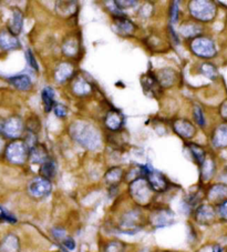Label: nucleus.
Returning a JSON list of instances; mask_svg holds the SVG:
<instances>
[{
	"label": "nucleus",
	"mask_w": 227,
	"mask_h": 252,
	"mask_svg": "<svg viewBox=\"0 0 227 252\" xmlns=\"http://www.w3.org/2000/svg\"><path fill=\"white\" fill-rule=\"evenodd\" d=\"M70 133L77 143H79L85 148L95 150V149L100 147V133L92 125L83 123V121H77L70 127Z\"/></svg>",
	"instance_id": "1"
},
{
	"label": "nucleus",
	"mask_w": 227,
	"mask_h": 252,
	"mask_svg": "<svg viewBox=\"0 0 227 252\" xmlns=\"http://www.w3.org/2000/svg\"><path fill=\"white\" fill-rule=\"evenodd\" d=\"M191 15L201 21H210L216 15V6L212 1H192L190 5Z\"/></svg>",
	"instance_id": "2"
},
{
	"label": "nucleus",
	"mask_w": 227,
	"mask_h": 252,
	"mask_svg": "<svg viewBox=\"0 0 227 252\" xmlns=\"http://www.w3.org/2000/svg\"><path fill=\"white\" fill-rule=\"evenodd\" d=\"M191 49L195 54L202 58H212L216 54V48L210 38L197 37L191 43Z\"/></svg>",
	"instance_id": "3"
},
{
	"label": "nucleus",
	"mask_w": 227,
	"mask_h": 252,
	"mask_svg": "<svg viewBox=\"0 0 227 252\" xmlns=\"http://www.w3.org/2000/svg\"><path fill=\"white\" fill-rule=\"evenodd\" d=\"M7 159L14 163H22L28 157L27 144L20 140H16L8 145L6 150Z\"/></svg>",
	"instance_id": "4"
},
{
	"label": "nucleus",
	"mask_w": 227,
	"mask_h": 252,
	"mask_svg": "<svg viewBox=\"0 0 227 252\" xmlns=\"http://www.w3.org/2000/svg\"><path fill=\"white\" fill-rule=\"evenodd\" d=\"M131 196L140 204H146L151 198V187L144 179L131 183Z\"/></svg>",
	"instance_id": "5"
},
{
	"label": "nucleus",
	"mask_w": 227,
	"mask_h": 252,
	"mask_svg": "<svg viewBox=\"0 0 227 252\" xmlns=\"http://www.w3.org/2000/svg\"><path fill=\"white\" fill-rule=\"evenodd\" d=\"M23 125L20 118L13 117L0 123V131L10 138H17L22 133Z\"/></svg>",
	"instance_id": "6"
},
{
	"label": "nucleus",
	"mask_w": 227,
	"mask_h": 252,
	"mask_svg": "<svg viewBox=\"0 0 227 252\" xmlns=\"http://www.w3.org/2000/svg\"><path fill=\"white\" fill-rule=\"evenodd\" d=\"M51 189L52 187L50 181L42 178V177L33 179L29 184L30 195L36 197V198H42V197L48 196L51 192Z\"/></svg>",
	"instance_id": "7"
},
{
	"label": "nucleus",
	"mask_w": 227,
	"mask_h": 252,
	"mask_svg": "<svg viewBox=\"0 0 227 252\" xmlns=\"http://www.w3.org/2000/svg\"><path fill=\"white\" fill-rule=\"evenodd\" d=\"M146 176H147L148 183H150V187L153 189L154 191L162 192L164 190H166L167 180L164 178V176L161 175V173L152 169Z\"/></svg>",
	"instance_id": "8"
},
{
	"label": "nucleus",
	"mask_w": 227,
	"mask_h": 252,
	"mask_svg": "<svg viewBox=\"0 0 227 252\" xmlns=\"http://www.w3.org/2000/svg\"><path fill=\"white\" fill-rule=\"evenodd\" d=\"M151 222L154 227H165L173 222V212L170 210H158L152 214Z\"/></svg>",
	"instance_id": "9"
},
{
	"label": "nucleus",
	"mask_w": 227,
	"mask_h": 252,
	"mask_svg": "<svg viewBox=\"0 0 227 252\" xmlns=\"http://www.w3.org/2000/svg\"><path fill=\"white\" fill-rule=\"evenodd\" d=\"M173 128L178 135L186 138V139H190L195 135V127L187 120H176L173 125Z\"/></svg>",
	"instance_id": "10"
},
{
	"label": "nucleus",
	"mask_w": 227,
	"mask_h": 252,
	"mask_svg": "<svg viewBox=\"0 0 227 252\" xmlns=\"http://www.w3.org/2000/svg\"><path fill=\"white\" fill-rule=\"evenodd\" d=\"M215 216V210L212 206H209V204H204V206H201L195 212V218H196V221L199 223H209L212 221Z\"/></svg>",
	"instance_id": "11"
},
{
	"label": "nucleus",
	"mask_w": 227,
	"mask_h": 252,
	"mask_svg": "<svg viewBox=\"0 0 227 252\" xmlns=\"http://www.w3.org/2000/svg\"><path fill=\"white\" fill-rule=\"evenodd\" d=\"M29 158L34 163H45L48 160V152L42 144H36L29 150Z\"/></svg>",
	"instance_id": "12"
},
{
	"label": "nucleus",
	"mask_w": 227,
	"mask_h": 252,
	"mask_svg": "<svg viewBox=\"0 0 227 252\" xmlns=\"http://www.w3.org/2000/svg\"><path fill=\"white\" fill-rule=\"evenodd\" d=\"M139 220H140V216L135 211L128 212V214L123 216V220H122L123 229L125 231L129 230L130 234L133 231L139 230Z\"/></svg>",
	"instance_id": "13"
},
{
	"label": "nucleus",
	"mask_w": 227,
	"mask_h": 252,
	"mask_svg": "<svg viewBox=\"0 0 227 252\" xmlns=\"http://www.w3.org/2000/svg\"><path fill=\"white\" fill-rule=\"evenodd\" d=\"M0 47L5 50L15 49L19 47V40L10 31H1L0 33Z\"/></svg>",
	"instance_id": "14"
},
{
	"label": "nucleus",
	"mask_w": 227,
	"mask_h": 252,
	"mask_svg": "<svg viewBox=\"0 0 227 252\" xmlns=\"http://www.w3.org/2000/svg\"><path fill=\"white\" fill-rule=\"evenodd\" d=\"M19 239L15 234H8L0 243V252H19Z\"/></svg>",
	"instance_id": "15"
},
{
	"label": "nucleus",
	"mask_w": 227,
	"mask_h": 252,
	"mask_svg": "<svg viewBox=\"0 0 227 252\" xmlns=\"http://www.w3.org/2000/svg\"><path fill=\"white\" fill-rule=\"evenodd\" d=\"M213 144L217 148H224L227 145V124H223L215 130L213 135Z\"/></svg>",
	"instance_id": "16"
},
{
	"label": "nucleus",
	"mask_w": 227,
	"mask_h": 252,
	"mask_svg": "<svg viewBox=\"0 0 227 252\" xmlns=\"http://www.w3.org/2000/svg\"><path fill=\"white\" fill-rule=\"evenodd\" d=\"M105 125L109 129L114 131V130L120 129L121 126L123 125V117L120 112L116 111L108 112L107 117H105Z\"/></svg>",
	"instance_id": "17"
},
{
	"label": "nucleus",
	"mask_w": 227,
	"mask_h": 252,
	"mask_svg": "<svg viewBox=\"0 0 227 252\" xmlns=\"http://www.w3.org/2000/svg\"><path fill=\"white\" fill-rule=\"evenodd\" d=\"M22 22H23L22 13L19 9H15L13 19H11L10 26H9L10 33L15 35V36L19 35V33H20L22 29Z\"/></svg>",
	"instance_id": "18"
},
{
	"label": "nucleus",
	"mask_w": 227,
	"mask_h": 252,
	"mask_svg": "<svg viewBox=\"0 0 227 252\" xmlns=\"http://www.w3.org/2000/svg\"><path fill=\"white\" fill-rule=\"evenodd\" d=\"M73 67L72 65L66 64V62H64L60 66L58 67L56 70V79L59 82H64L65 80H68L70 77L73 74Z\"/></svg>",
	"instance_id": "19"
},
{
	"label": "nucleus",
	"mask_w": 227,
	"mask_h": 252,
	"mask_svg": "<svg viewBox=\"0 0 227 252\" xmlns=\"http://www.w3.org/2000/svg\"><path fill=\"white\" fill-rule=\"evenodd\" d=\"M175 77H176V73L173 72L172 69H164L161 70V72H159L158 74V79L159 84L163 86V87H170L174 84L175 81Z\"/></svg>",
	"instance_id": "20"
},
{
	"label": "nucleus",
	"mask_w": 227,
	"mask_h": 252,
	"mask_svg": "<svg viewBox=\"0 0 227 252\" xmlns=\"http://www.w3.org/2000/svg\"><path fill=\"white\" fill-rule=\"evenodd\" d=\"M10 84L19 90H29L31 87V80L28 76L26 74H20V76H16L9 78Z\"/></svg>",
	"instance_id": "21"
},
{
	"label": "nucleus",
	"mask_w": 227,
	"mask_h": 252,
	"mask_svg": "<svg viewBox=\"0 0 227 252\" xmlns=\"http://www.w3.org/2000/svg\"><path fill=\"white\" fill-rule=\"evenodd\" d=\"M227 197V186L225 184H216L210 191V200L211 201L218 202Z\"/></svg>",
	"instance_id": "22"
},
{
	"label": "nucleus",
	"mask_w": 227,
	"mask_h": 252,
	"mask_svg": "<svg viewBox=\"0 0 227 252\" xmlns=\"http://www.w3.org/2000/svg\"><path fill=\"white\" fill-rule=\"evenodd\" d=\"M141 81H142L143 88L146 90V89L150 90L151 93L159 92V89H160V87H161V85L159 84L158 79H156L155 77L152 76V74H147V76L142 77Z\"/></svg>",
	"instance_id": "23"
},
{
	"label": "nucleus",
	"mask_w": 227,
	"mask_h": 252,
	"mask_svg": "<svg viewBox=\"0 0 227 252\" xmlns=\"http://www.w3.org/2000/svg\"><path fill=\"white\" fill-rule=\"evenodd\" d=\"M42 101H44V106L47 112H49L54 107V92L49 87H47V88L42 90Z\"/></svg>",
	"instance_id": "24"
},
{
	"label": "nucleus",
	"mask_w": 227,
	"mask_h": 252,
	"mask_svg": "<svg viewBox=\"0 0 227 252\" xmlns=\"http://www.w3.org/2000/svg\"><path fill=\"white\" fill-rule=\"evenodd\" d=\"M115 25L121 34H131L134 30V25L127 18L120 17L115 18Z\"/></svg>",
	"instance_id": "25"
},
{
	"label": "nucleus",
	"mask_w": 227,
	"mask_h": 252,
	"mask_svg": "<svg viewBox=\"0 0 227 252\" xmlns=\"http://www.w3.org/2000/svg\"><path fill=\"white\" fill-rule=\"evenodd\" d=\"M56 163L51 160H47L45 163H42V167L40 168V173L41 177L45 179H50L52 178L56 173Z\"/></svg>",
	"instance_id": "26"
},
{
	"label": "nucleus",
	"mask_w": 227,
	"mask_h": 252,
	"mask_svg": "<svg viewBox=\"0 0 227 252\" xmlns=\"http://www.w3.org/2000/svg\"><path fill=\"white\" fill-rule=\"evenodd\" d=\"M73 90H74V92H76L77 94H79V96H83V94H87L90 92L91 87H90V85L87 81H84L83 79H79L76 82V84H74Z\"/></svg>",
	"instance_id": "27"
},
{
	"label": "nucleus",
	"mask_w": 227,
	"mask_h": 252,
	"mask_svg": "<svg viewBox=\"0 0 227 252\" xmlns=\"http://www.w3.org/2000/svg\"><path fill=\"white\" fill-rule=\"evenodd\" d=\"M190 149L192 153H193L195 160L198 164H203L205 161V152L203 150V148L198 147L196 144H190Z\"/></svg>",
	"instance_id": "28"
},
{
	"label": "nucleus",
	"mask_w": 227,
	"mask_h": 252,
	"mask_svg": "<svg viewBox=\"0 0 227 252\" xmlns=\"http://www.w3.org/2000/svg\"><path fill=\"white\" fill-rule=\"evenodd\" d=\"M181 33L186 37H191V36H195L201 33V28L197 25H193V23H187L185 26L181 27Z\"/></svg>",
	"instance_id": "29"
},
{
	"label": "nucleus",
	"mask_w": 227,
	"mask_h": 252,
	"mask_svg": "<svg viewBox=\"0 0 227 252\" xmlns=\"http://www.w3.org/2000/svg\"><path fill=\"white\" fill-rule=\"evenodd\" d=\"M203 169H202V173H203V177H204L205 179H210L211 177L213 176L214 173V162L212 160H205L204 163L202 164Z\"/></svg>",
	"instance_id": "30"
},
{
	"label": "nucleus",
	"mask_w": 227,
	"mask_h": 252,
	"mask_svg": "<svg viewBox=\"0 0 227 252\" xmlns=\"http://www.w3.org/2000/svg\"><path fill=\"white\" fill-rule=\"evenodd\" d=\"M121 175H122V171H121V169L113 168L107 173V176H105V179H107V181H109L110 183H116L117 181L121 179Z\"/></svg>",
	"instance_id": "31"
},
{
	"label": "nucleus",
	"mask_w": 227,
	"mask_h": 252,
	"mask_svg": "<svg viewBox=\"0 0 227 252\" xmlns=\"http://www.w3.org/2000/svg\"><path fill=\"white\" fill-rule=\"evenodd\" d=\"M202 72L205 74L206 77H209L210 79H214L217 76V70L214 66L211 64H204L202 66Z\"/></svg>",
	"instance_id": "32"
},
{
	"label": "nucleus",
	"mask_w": 227,
	"mask_h": 252,
	"mask_svg": "<svg viewBox=\"0 0 227 252\" xmlns=\"http://www.w3.org/2000/svg\"><path fill=\"white\" fill-rule=\"evenodd\" d=\"M104 252H124V246L119 241H112L108 243Z\"/></svg>",
	"instance_id": "33"
},
{
	"label": "nucleus",
	"mask_w": 227,
	"mask_h": 252,
	"mask_svg": "<svg viewBox=\"0 0 227 252\" xmlns=\"http://www.w3.org/2000/svg\"><path fill=\"white\" fill-rule=\"evenodd\" d=\"M0 220H3V221H7L9 223H16L17 220H16L13 215H10L7 210L3 209V208L0 207Z\"/></svg>",
	"instance_id": "34"
},
{
	"label": "nucleus",
	"mask_w": 227,
	"mask_h": 252,
	"mask_svg": "<svg viewBox=\"0 0 227 252\" xmlns=\"http://www.w3.org/2000/svg\"><path fill=\"white\" fill-rule=\"evenodd\" d=\"M194 116H195V119H196L197 124L199 126H204L205 125L204 116H203V111H202L201 108L195 107V109H194Z\"/></svg>",
	"instance_id": "35"
},
{
	"label": "nucleus",
	"mask_w": 227,
	"mask_h": 252,
	"mask_svg": "<svg viewBox=\"0 0 227 252\" xmlns=\"http://www.w3.org/2000/svg\"><path fill=\"white\" fill-rule=\"evenodd\" d=\"M218 215H220L222 219L227 220V200L220 203V206H218Z\"/></svg>",
	"instance_id": "36"
},
{
	"label": "nucleus",
	"mask_w": 227,
	"mask_h": 252,
	"mask_svg": "<svg viewBox=\"0 0 227 252\" xmlns=\"http://www.w3.org/2000/svg\"><path fill=\"white\" fill-rule=\"evenodd\" d=\"M54 112H56V115L60 118H64L66 116V113H68V109L66 107H65L64 105H57L54 106Z\"/></svg>",
	"instance_id": "37"
},
{
	"label": "nucleus",
	"mask_w": 227,
	"mask_h": 252,
	"mask_svg": "<svg viewBox=\"0 0 227 252\" xmlns=\"http://www.w3.org/2000/svg\"><path fill=\"white\" fill-rule=\"evenodd\" d=\"M178 3L173 2L171 8V20L172 22L178 21Z\"/></svg>",
	"instance_id": "38"
},
{
	"label": "nucleus",
	"mask_w": 227,
	"mask_h": 252,
	"mask_svg": "<svg viewBox=\"0 0 227 252\" xmlns=\"http://www.w3.org/2000/svg\"><path fill=\"white\" fill-rule=\"evenodd\" d=\"M27 59H28V64L32 67L34 70H38V65H37V61L36 59H34L32 53H31V50L27 51Z\"/></svg>",
	"instance_id": "39"
},
{
	"label": "nucleus",
	"mask_w": 227,
	"mask_h": 252,
	"mask_svg": "<svg viewBox=\"0 0 227 252\" xmlns=\"http://www.w3.org/2000/svg\"><path fill=\"white\" fill-rule=\"evenodd\" d=\"M64 246L66 248V249L71 250V251L76 249V242H74V240L70 237L65 238L64 240Z\"/></svg>",
	"instance_id": "40"
},
{
	"label": "nucleus",
	"mask_w": 227,
	"mask_h": 252,
	"mask_svg": "<svg viewBox=\"0 0 227 252\" xmlns=\"http://www.w3.org/2000/svg\"><path fill=\"white\" fill-rule=\"evenodd\" d=\"M52 234L56 237L57 239H60V238H64L65 232L64 229H59V228H57V229H53L52 230Z\"/></svg>",
	"instance_id": "41"
},
{
	"label": "nucleus",
	"mask_w": 227,
	"mask_h": 252,
	"mask_svg": "<svg viewBox=\"0 0 227 252\" xmlns=\"http://www.w3.org/2000/svg\"><path fill=\"white\" fill-rule=\"evenodd\" d=\"M115 5H119V8H123V6H128L129 8L136 5V1H127V0H124V1H115Z\"/></svg>",
	"instance_id": "42"
},
{
	"label": "nucleus",
	"mask_w": 227,
	"mask_h": 252,
	"mask_svg": "<svg viewBox=\"0 0 227 252\" xmlns=\"http://www.w3.org/2000/svg\"><path fill=\"white\" fill-rule=\"evenodd\" d=\"M221 113H222L223 118H225V119L227 120V100H226V101L224 102V104H223V106H222Z\"/></svg>",
	"instance_id": "43"
},
{
	"label": "nucleus",
	"mask_w": 227,
	"mask_h": 252,
	"mask_svg": "<svg viewBox=\"0 0 227 252\" xmlns=\"http://www.w3.org/2000/svg\"><path fill=\"white\" fill-rule=\"evenodd\" d=\"M213 252H223V249L220 246H215L213 248Z\"/></svg>",
	"instance_id": "44"
},
{
	"label": "nucleus",
	"mask_w": 227,
	"mask_h": 252,
	"mask_svg": "<svg viewBox=\"0 0 227 252\" xmlns=\"http://www.w3.org/2000/svg\"><path fill=\"white\" fill-rule=\"evenodd\" d=\"M2 147H3V140H2V138L0 137V151H1Z\"/></svg>",
	"instance_id": "45"
},
{
	"label": "nucleus",
	"mask_w": 227,
	"mask_h": 252,
	"mask_svg": "<svg viewBox=\"0 0 227 252\" xmlns=\"http://www.w3.org/2000/svg\"><path fill=\"white\" fill-rule=\"evenodd\" d=\"M140 252H147V251H146V250H142V251H140Z\"/></svg>",
	"instance_id": "46"
}]
</instances>
